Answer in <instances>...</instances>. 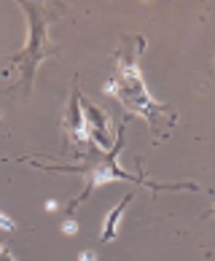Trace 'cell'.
Wrapping results in <instances>:
<instances>
[{
  "mask_svg": "<svg viewBox=\"0 0 215 261\" xmlns=\"http://www.w3.org/2000/svg\"><path fill=\"white\" fill-rule=\"evenodd\" d=\"M108 94H116L126 108H135L140 116H145V119H153L156 113V105L153 100L148 97V92H145V84H143V75L138 70V65L135 62H126L119 75L105 86Z\"/></svg>",
  "mask_w": 215,
  "mask_h": 261,
  "instance_id": "6da1fadb",
  "label": "cell"
},
{
  "mask_svg": "<svg viewBox=\"0 0 215 261\" xmlns=\"http://www.w3.org/2000/svg\"><path fill=\"white\" fill-rule=\"evenodd\" d=\"M132 202V194H126L121 199V205L116 207L113 213H108V218H105V226H102V243H111V240L116 237V229H119V221H121V213L126 210V205Z\"/></svg>",
  "mask_w": 215,
  "mask_h": 261,
  "instance_id": "3957f363",
  "label": "cell"
},
{
  "mask_svg": "<svg viewBox=\"0 0 215 261\" xmlns=\"http://www.w3.org/2000/svg\"><path fill=\"white\" fill-rule=\"evenodd\" d=\"M78 261H97V253L94 250H84V253L78 256Z\"/></svg>",
  "mask_w": 215,
  "mask_h": 261,
  "instance_id": "8992f818",
  "label": "cell"
},
{
  "mask_svg": "<svg viewBox=\"0 0 215 261\" xmlns=\"http://www.w3.org/2000/svg\"><path fill=\"white\" fill-rule=\"evenodd\" d=\"M0 229H14V221L8 218V216H6L3 210H0Z\"/></svg>",
  "mask_w": 215,
  "mask_h": 261,
  "instance_id": "5b68a950",
  "label": "cell"
},
{
  "mask_svg": "<svg viewBox=\"0 0 215 261\" xmlns=\"http://www.w3.org/2000/svg\"><path fill=\"white\" fill-rule=\"evenodd\" d=\"M62 231H65V234H75V231H78V224H75L73 218H67L65 224H62Z\"/></svg>",
  "mask_w": 215,
  "mask_h": 261,
  "instance_id": "277c9868",
  "label": "cell"
},
{
  "mask_svg": "<svg viewBox=\"0 0 215 261\" xmlns=\"http://www.w3.org/2000/svg\"><path fill=\"white\" fill-rule=\"evenodd\" d=\"M121 178H129V175H124V172L116 167V156H108L100 167H94L89 172V191L102 186V183H108V180H121Z\"/></svg>",
  "mask_w": 215,
  "mask_h": 261,
  "instance_id": "7a4b0ae2",
  "label": "cell"
}]
</instances>
